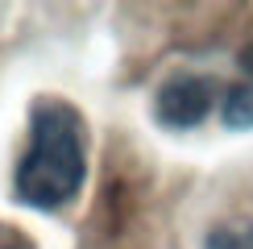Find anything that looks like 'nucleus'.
Returning <instances> with one entry per match:
<instances>
[{
    "instance_id": "nucleus-1",
    "label": "nucleus",
    "mask_w": 253,
    "mask_h": 249,
    "mask_svg": "<svg viewBox=\"0 0 253 249\" xmlns=\"http://www.w3.org/2000/svg\"><path fill=\"white\" fill-rule=\"evenodd\" d=\"M87 174V124L79 108L46 96L29 112V145L17 162L13 191L38 212H58L79 195Z\"/></svg>"
},
{
    "instance_id": "nucleus-4",
    "label": "nucleus",
    "mask_w": 253,
    "mask_h": 249,
    "mask_svg": "<svg viewBox=\"0 0 253 249\" xmlns=\"http://www.w3.org/2000/svg\"><path fill=\"white\" fill-rule=\"evenodd\" d=\"M204 249H253V220H224L204 237Z\"/></svg>"
},
{
    "instance_id": "nucleus-3",
    "label": "nucleus",
    "mask_w": 253,
    "mask_h": 249,
    "mask_svg": "<svg viewBox=\"0 0 253 249\" xmlns=\"http://www.w3.org/2000/svg\"><path fill=\"white\" fill-rule=\"evenodd\" d=\"M224 124L228 129H253V50L241 58V79L224 96Z\"/></svg>"
},
{
    "instance_id": "nucleus-5",
    "label": "nucleus",
    "mask_w": 253,
    "mask_h": 249,
    "mask_svg": "<svg viewBox=\"0 0 253 249\" xmlns=\"http://www.w3.org/2000/svg\"><path fill=\"white\" fill-rule=\"evenodd\" d=\"M0 249H34V241H29L21 228L13 224H0Z\"/></svg>"
},
{
    "instance_id": "nucleus-2",
    "label": "nucleus",
    "mask_w": 253,
    "mask_h": 249,
    "mask_svg": "<svg viewBox=\"0 0 253 249\" xmlns=\"http://www.w3.org/2000/svg\"><path fill=\"white\" fill-rule=\"evenodd\" d=\"M212 104H216V79L183 71V75L166 79L162 87H158L154 112H158V121L170 124V129H195V124L208 121Z\"/></svg>"
}]
</instances>
